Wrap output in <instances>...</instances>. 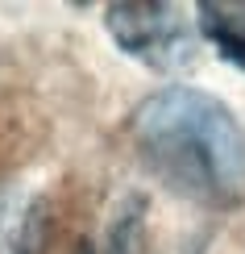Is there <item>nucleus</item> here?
I'll list each match as a JSON object with an SVG mask.
<instances>
[{"label":"nucleus","mask_w":245,"mask_h":254,"mask_svg":"<svg viewBox=\"0 0 245 254\" xmlns=\"http://www.w3.org/2000/svg\"><path fill=\"white\" fill-rule=\"evenodd\" d=\"M50 208L29 184H0V254H46Z\"/></svg>","instance_id":"3"},{"label":"nucleus","mask_w":245,"mask_h":254,"mask_svg":"<svg viewBox=\"0 0 245 254\" xmlns=\"http://www.w3.org/2000/svg\"><path fill=\"white\" fill-rule=\"evenodd\" d=\"M196 13H199V34L216 46V55L245 71V4L204 0Z\"/></svg>","instance_id":"4"},{"label":"nucleus","mask_w":245,"mask_h":254,"mask_svg":"<svg viewBox=\"0 0 245 254\" xmlns=\"http://www.w3.org/2000/svg\"><path fill=\"white\" fill-rule=\"evenodd\" d=\"M104 25L125 55L154 71H183L196 63V34L175 4L121 0L104 8Z\"/></svg>","instance_id":"2"},{"label":"nucleus","mask_w":245,"mask_h":254,"mask_svg":"<svg viewBox=\"0 0 245 254\" xmlns=\"http://www.w3.org/2000/svg\"><path fill=\"white\" fill-rule=\"evenodd\" d=\"M133 146L158 184L204 208L245 204V129L225 100L162 88L133 113Z\"/></svg>","instance_id":"1"},{"label":"nucleus","mask_w":245,"mask_h":254,"mask_svg":"<svg viewBox=\"0 0 245 254\" xmlns=\"http://www.w3.org/2000/svg\"><path fill=\"white\" fill-rule=\"evenodd\" d=\"M75 254H96V250H92V242H79V246H75Z\"/></svg>","instance_id":"6"},{"label":"nucleus","mask_w":245,"mask_h":254,"mask_svg":"<svg viewBox=\"0 0 245 254\" xmlns=\"http://www.w3.org/2000/svg\"><path fill=\"white\" fill-rule=\"evenodd\" d=\"M142 213H146L142 196H129L116 208V221L108 229V254H137V246H142Z\"/></svg>","instance_id":"5"}]
</instances>
